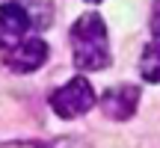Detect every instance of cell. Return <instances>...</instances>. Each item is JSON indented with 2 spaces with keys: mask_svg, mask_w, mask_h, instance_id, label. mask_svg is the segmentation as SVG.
<instances>
[{
  "mask_svg": "<svg viewBox=\"0 0 160 148\" xmlns=\"http://www.w3.org/2000/svg\"><path fill=\"white\" fill-rule=\"evenodd\" d=\"M71 57L80 71H104L110 68V36L107 24L98 12H86L71 27Z\"/></svg>",
  "mask_w": 160,
  "mask_h": 148,
  "instance_id": "1",
  "label": "cell"
},
{
  "mask_svg": "<svg viewBox=\"0 0 160 148\" xmlns=\"http://www.w3.org/2000/svg\"><path fill=\"white\" fill-rule=\"evenodd\" d=\"M95 104H98L95 89L86 77H71L65 86H59L51 95V110L59 119H77V116L89 113Z\"/></svg>",
  "mask_w": 160,
  "mask_h": 148,
  "instance_id": "2",
  "label": "cell"
},
{
  "mask_svg": "<svg viewBox=\"0 0 160 148\" xmlns=\"http://www.w3.org/2000/svg\"><path fill=\"white\" fill-rule=\"evenodd\" d=\"M3 62L9 65L12 71H18V74H30V71L42 68V65L48 62V45L39 36L24 39V42H18L15 47L3 51Z\"/></svg>",
  "mask_w": 160,
  "mask_h": 148,
  "instance_id": "3",
  "label": "cell"
},
{
  "mask_svg": "<svg viewBox=\"0 0 160 148\" xmlns=\"http://www.w3.org/2000/svg\"><path fill=\"white\" fill-rule=\"evenodd\" d=\"M139 107V86H131V83H119L113 89L104 92L101 98V110L107 119L113 121H128Z\"/></svg>",
  "mask_w": 160,
  "mask_h": 148,
  "instance_id": "4",
  "label": "cell"
},
{
  "mask_svg": "<svg viewBox=\"0 0 160 148\" xmlns=\"http://www.w3.org/2000/svg\"><path fill=\"white\" fill-rule=\"evenodd\" d=\"M30 27H33L30 15L21 3H3L0 6V47L3 51L15 47L18 42H24Z\"/></svg>",
  "mask_w": 160,
  "mask_h": 148,
  "instance_id": "5",
  "label": "cell"
},
{
  "mask_svg": "<svg viewBox=\"0 0 160 148\" xmlns=\"http://www.w3.org/2000/svg\"><path fill=\"white\" fill-rule=\"evenodd\" d=\"M139 74L145 83H160V42L157 39L151 45H145L142 57H139Z\"/></svg>",
  "mask_w": 160,
  "mask_h": 148,
  "instance_id": "6",
  "label": "cell"
},
{
  "mask_svg": "<svg viewBox=\"0 0 160 148\" xmlns=\"http://www.w3.org/2000/svg\"><path fill=\"white\" fill-rule=\"evenodd\" d=\"M21 6L27 9L30 24H33V27H42V30H45L48 24H51V18H53L51 0H21Z\"/></svg>",
  "mask_w": 160,
  "mask_h": 148,
  "instance_id": "7",
  "label": "cell"
},
{
  "mask_svg": "<svg viewBox=\"0 0 160 148\" xmlns=\"http://www.w3.org/2000/svg\"><path fill=\"white\" fill-rule=\"evenodd\" d=\"M151 33H154V39L160 42V0L151 3Z\"/></svg>",
  "mask_w": 160,
  "mask_h": 148,
  "instance_id": "8",
  "label": "cell"
},
{
  "mask_svg": "<svg viewBox=\"0 0 160 148\" xmlns=\"http://www.w3.org/2000/svg\"><path fill=\"white\" fill-rule=\"evenodd\" d=\"M89 3H101V0H89Z\"/></svg>",
  "mask_w": 160,
  "mask_h": 148,
  "instance_id": "9",
  "label": "cell"
}]
</instances>
